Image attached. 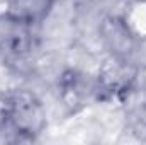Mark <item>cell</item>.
<instances>
[{
    "instance_id": "cell-1",
    "label": "cell",
    "mask_w": 146,
    "mask_h": 145,
    "mask_svg": "<svg viewBox=\"0 0 146 145\" xmlns=\"http://www.w3.org/2000/svg\"><path fill=\"white\" fill-rule=\"evenodd\" d=\"M5 121L7 125L22 135H34L41 130L44 116L41 106L36 101L26 94L17 96L5 111Z\"/></svg>"
},
{
    "instance_id": "cell-2",
    "label": "cell",
    "mask_w": 146,
    "mask_h": 145,
    "mask_svg": "<svg viewBox=\"0 0 146 145\" xmlns=\"http://www.w3.org/2000/svg\"><path fill=\"white\" fill-rule=\"evenodd\" d=\"M53 0H10L7 5V17L17 24L41 22L51 10Z\"/></svg>"
}]
</instances>
